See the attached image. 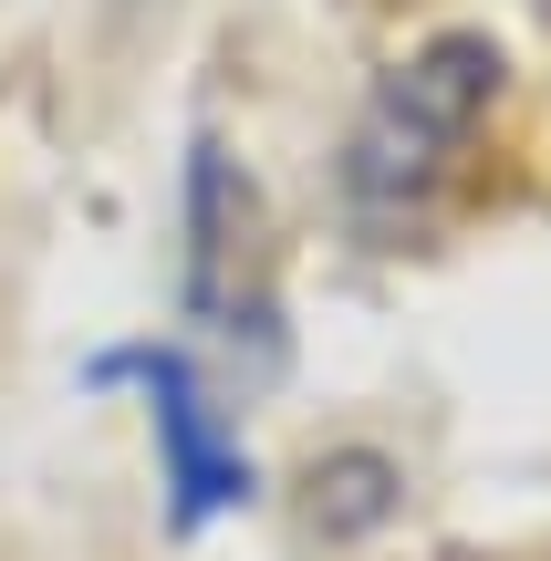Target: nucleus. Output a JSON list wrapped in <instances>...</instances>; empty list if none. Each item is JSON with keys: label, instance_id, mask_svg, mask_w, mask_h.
Listing matches in <instances>:
<instances>
[{"label": "nucleus", "instance_id": "1", "mask_svg": "<svg viewBox=\"0 0 551 561\" xmlns=\"http://www.w3.org/2000/svg\"><path fill=\"white\" fill-rule=\"evenodd\" d=\"M490 94H500V42H479V32H448L416 62H395V73L375 83L365 125H354V167H344L354 198H365L375 219H406V208L448 178V157L469 146V125L490 115Z\"/></svg>", "mask_w": 551, "mask_h": 561}, {"label": "nucleus", "instance_id": "2", "mask_svg": "<svg viewBox=\"0 0 551 561\" xmlns=\"http://www.w3.org/2000/svg\"><path fill=\"white\" fill-rule=\"evenodd\" d=\"M104 385L115 375H136L146 385V416H157V458H167V520L177 530H208L219 510H240L250 500V447L229 437V416L208 405V385L187 375V354H104L94 364Z\"/></svg>", "mask_w": 551, "mask_h": 561}, {"label": "nucleus", "instance_id": "3", "mask_svg": "<svg viewBox=\"0 0 551 561\" xmlns=\"http://www.w3.org/2000/svg\"><path fill=\"white\" fill-rule=\"evenodd\" d=\"M240 271H250V178L229 167V146H187V312L240 333V312H250Z\"/></svg>", "mask_w": 551, "mask_h": 561}, {"label": "nucleus", "instance_id": "4", "mask_svg": "<svg viewBox=\"0 0 551 561\" xmlns=\"http://www.w3.org/2000/svg\"><path fill=\"white\" fill-rule=\"evenodd\" d=\"M386 510H395V468H386V458L344 447V458L312 468V530H323V541H365Z\"/></svg>", "mask_w": 551, "mask_h": 561}]
</instances>
